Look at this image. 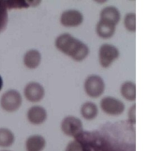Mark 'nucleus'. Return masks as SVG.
Here are the masks:
<instances>
[{
    "mask_svg": "<svg viewBox=\"0 0 161 151\" xmlns=\"http://www.w3.org/2000/svg\"><path fill=\"white\" fill-rule=\"evenodd\" d=\"M54 45L60 52L75 61H83L90 53L88 46L69 33L59 35L55 39Z\"/></svg>",
    "mask_w": 161,
    "mask_h": 151,
    "instance_id": "obj_1",
    "label": "nucleus"
},
{
    "mask_svg": "<svg viewBox=\"0 0 161 151\" xmlns=\"http://www.w3.org/2000/svg\"><path fill=\"white\" fill-rule=\"evenodd\" d=\"M23 98L18 91L9 89L2 94L0 98V106L7 113H14L21 106Z\"/></svg>",
    "mask_w": 161,
    "mask_h": 151,
    "instance_id": "obj_2",
    "label": "nucleus"
},
{
    "mask_svg": "<svg viewBox=\"0 0 161 151\" xmlns=\"http://www.w3.org/2000/svg\"><path fill=\"white\" fill-rule=\"evenodd\" d=\"M85 93L92 98L102 96L105 91V83L103 78L97 74L88 76L83 83Z\"/></svg>",
    "mask_w": 161,
    "mask_h": 151,
    "instance_id": "obj_3",
    "label": "nucleus"
},
{
    "mask_svg": "<svg viewBox=\"0 0 161 151\" xmlns=\"http://www.w3.org/2000/svg\"><path fill=\"white\" fill-rule=\"evenodd\" d=\"M119 57V50L116 46L110 43H104L98 50L99 64L104 69L110 67Z\"/></svg>",
    "mask_w": 161,
    "mask_h": 151,
    "instance_id": "obj_4",
    "label": "nucleus"
},
{
    "mask_svg": "<svg viewBox=\"0 0 161 151\" xmlns=\"http://www.w3.org/2000/svg\"><path fill=\"white\" fill-rule=\"evenodd\" d=\"M61 130L67 136L77 138L83 132V122L77 116H67L61 120Z\"/></svg>",
    "mask_w": 161,
    "mask_h": 151,
    "instance_id": "obj_5",
    "label": "nucleus"
},
{
    "mask_svg": "<svg viewBox=\"0 0 161 151\" xmlns=\"http://www.w3.org/2000/svg\"><path fill=\"white\" fill-rule=\"evenodd\" d=\"M100 107L104 113L109 116H119L125 110V104L113 96L104 97L100 102Z\"/></svg>",
    "mask_w": 161,
    "mask_h": 151,
    "instance_id": "obj_6",
    "label": "nucleus"
},
{
    "mask_svg": "<svg viewBox=\"0 0 161 151\" xmlns=\"http://www.w3.org/2000/svg\"><path fill=\"white\" fill-rule=\"evenodd\" d=\"M24 95L28 102L33 103L39 102L45 96V88L38 82H29L24 88Z\"/></svg>",
    "mask_w": 161,
    "mask_h": 151,
    "instance_id": "obj_7",
    "label": "nucleus"
},
{
    "mask_svg": "<svg viewBox=\"0 0 161 151\" xmlns=\"http://www.w3.org/2000/svg\"><path fill=\"white\" fill-rule=\"evenodd\" d=\"M83 14L75 9H69L63 11L60 17V23L66 28H75L83 22Z\"/></svg>",
    "mask_w": 161,
    "mask_h": 151,
    "instance_id": "obj_8",
    "label": "nucleus"
},
{
    "mask_svg": "<svg viewBox=\"0 0 161 151\" xmlns=\"http://www.w3.org/2000/svg\"><path fill=\"white\" fill-rule=\"evenodd\" d=\"M48 113L47 109L41 105H32L27 111L28 122L34 125H40L47 119Z\"/></svg>",
    "mask_w": 161,
    "mask_h": 151,
    "instance_id": "obj_9",
    "label": "nucleus"
},
{
    "mask_svg": "<svg viewBox=\"0 0 161 151\" xmlns=\"http://www.w3.org/2000/svg\"><path fill=\"white\" fill-rule=\"evenodd\" d=\"M116 30V25L112 22L104 20H99L96 25L95 31L97 36L104 39H109L114 36Z\"/></svg>",
    "mask_w": 161,
    "mask_h": 151,
    "instance_id": "obj_10",
    "label": "nucleus"
},
{
    "mask_svg": "<svg viewBox=\"0 0 161 151\" xmlns=\"http://www.w3.org/2000/svg\"><path fill=\"white\" fill-rule=\"evenodd\" d=\"M25 146L26 151H42L47 146V140L41 135H31L25 140Z\"/></svg>",
    "mask_w": 161,
    "mask_h": 151,
    "instance_id": "obj_11",
    "label": "nucleus"
},
{
    "mask_svg": "<svg viewBox=\"0 0 161 151\" xmlns=\"http://www.w3.org/2000/svg\"><path fill=\"white\" fill-rule=\"evenodd\" d=\"M42 61V54L36 49H30L27 50L23 56V63L26 68L35 69L39 67Z\"/></svg>",
    "mask_w": 161,
    "mask_h": 151,
    "instance_id": "obj_12",
    "label": "nucleus"
},
{
    "mask_svg": "<svg viewBox=\"0 0 161 151\" xmlns=\"http://www.w3.org/2000/svg\"><path fill=\"white\" fill-rule=\"evenodd\" d=\"M100 19L112 22L116 25L121 19V13L116 6H107L101 10Z\"/></svg>",
    "mask_w": 161,
    "mask_h": 151,
    "instance_id": "obj_13",
    "label": "nucleus"
},
{
    "mask_svg": "<svg viewBox=\"0 0 161 151\" xmlns=\"http://www.w3.org/2000/svg\"><path fill=\"white\" fill-rule=\"evenodd\" d=\"M80 113L86 120H93L98 115V108L94 102H86L80 107Z\"/></svg>",
    "mask_w": 161,
    "mask_h": 151,
    "instance_id": "obj_14",
    "label": "nucleus"
},
{
    "mask_svg": "<svg viewBox=\"0 0 161 151\" xmlns=\"http://www.w3.org/2000/svg\"><path fill=\"white\" fill-rule=\"evenodd\" d=\"M120 94L129 102L136 100V84L132 81H125L120 86Z\"/></svg>",
    "mask_w": 161,
    "mask_h": 151,
    "instance_id": "obj_15",
    "label": "nucleus"
},
{
    "mask_svg": "<svg viewBox=\"0 0 161 151\" xmlns=\"http://www.w3.org/2000/svg\"><path fill=\"white\" fill-rule=\"evenodd\" d=\"M15 135L7 127H0V147L6 149L14 145Z\"/></svg>",
    "mask_w": 161,
    "mask_h": 151,
    "instance_id": "obj_16",
    "label": "nucleus"
},
{
    "mask_svg": "<svg viewBox=\"0 0 161 151\" xmlns=\"http://www.w3.org/2000/svg\"><path fill=\"white\" fill-rule=\"evenodd\" d=\"M9 20L8 9L5 1L0 0V34L6 30Z\"/></svg>",
    "mask_w": 161,
    "mask_h": 151,
    "instance_id": "obj_17",
    "label": "nucleus"
},
{
    "mask_svg": "<svg viewBox=\"0 0 161 151\" xmlns=\"http://www.w3.org/2000/svg\"><path fill=\"white\" fill-rule=\"evenodd\" d=\"M124 25L126 29L130 32L136 31V14L134 12L127 13L124 18Z\"/></svg>",
    "mask_w": 161,
    "mask_h": 151,
    "instance_id": "obj_18",
    "label": "nucleus"
},
{
    "mask_svg": "<svg viewBox=\"0 0 161 151\" xmlns=\"http://www.w3.org/2000/svg\"><path fill=\"white\" fill-rule=\"evenodd\" d=\"M64 151H84L81 143L78 139L72 140L66 146Z\"/></svg>",
    "mask_w": 161,
    "mask_h": 151,
    "instance_id": "obj_19",
    "label": "nucleus"
},
{
    "mask_svg": "<svg viewBox=\"0 0 161 151\" xmlns=\"http://www.w3.org/2000/svg\"><path fill=\"white\" fill-rule=\"evenodd\" d=\"M135 111H136V105L134 104V105H132V106L129 109L128 114H127L129 122H130V124H131L132 125L135 124V123H136V115H135Z\"/></svg>",
    "mask_w": 161,
    "mask_h": 151,
    "instance_id": "obj_20",
    "label": "nucleus"
},
{
    "mask_svg": "<svg viewBox=\"0 0 161 151\" xmlns=\"http://www.w3.org/2000/svg\"><path fill=\"white\" fill-rule=\"evenodd\" d=\"M3 85H4V82H3V79L2 77V76L0 75V91H2L3 87Z\"/></svg>",
    "mask_w": 161,
    "mask_h": 151,
    "instance_id": "obj_21",
    "label": "nucleus"
},
{
    "mask_svg": "<svg viewBox=\"0 0 161 151\" xmlns=\"http://www.w3.org/2000/svg\"><path fill=\"white\" fill-rule=\"evenodd\" d=\"M0 151H11V150H9V149H1Z\"/></svg>",
    "mask_w": 161,
    "mask_h": 151,
    "instance_id": "obj_22",
    "label": "nucleus"
}]
</instances>
